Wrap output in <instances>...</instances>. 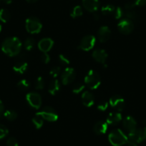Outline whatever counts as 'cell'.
Listing matches in <instances>:
<instances>
[{"instance_id":"6","label":"cell","mask_w":146,"mask_h":146,"mask_svg":"<svg viewBox=\"0 0 146 146\" xmlns=\"http://www.w3.org/2000/svg\"><path fill=\"white\" fill-rule=\"evenodd\" d=\"M44 120L49 122H55L58 119V115L54 108L51 107H45L42 111L38 113Z\"/></svg>"},{"instance_id":"8","label":"cell","mask_w":146,"mask_h":146,"mask_svg":"<svg viewBox=\"0 0 146 146\" xmlns=\"http://www.w3.org/2000/svg\"><path fill=\"white\" fill-rule=\"evenodd\" d=\"M96 39L93 35H87L84 36L80 43L79 48L83 51H90L94 47Z\"/></svg>"},{"instance_id":"43","label":"cell","mask_w":146,"mask_h":146,"mask_svg":"<svg viewBox=\"0 0 146 146\" xmlns=\"http://www.w3.org/2000/svg\"><path fill=\"white\" fill-rule=\"evenodd\" d=\"M93 17H94V19H95V20H96V21H98V19H100V15H98V14H97V13H94V15H93Z\"/></svg>"},{"instance_id":"9","label":"cell","mask_w":146,"mask_h":146,"mask_svg":"<svg viewBox=\"0 0 146 146\" xmlns=\"http://www.w3.org/2000/svg\"><path fill=\"white\" fill-rule=\"evenodd\" d=\"M117 28L123 35H129L134 29V24L131 20L125 18L119 22L117 24Z\"/></svg>"},{"instance_id":"11","label":"cell","mask_w":146,"mask_h":146,"mask_svg":"<svg viewBox=\"0 0 146 146\" xmlns=\"http://www.w3.org/2000/svg\"><path fill=\"white\" fill-rule=\"evenodd\" d=\"M109 103L112 108L119 112L123 111L125 106V100L120 95H115L110 99Z\"/></svg>"},{"instance_id":"35","label":"cell","mask_w":146,"mask_h":146,"mask_svg":"<svg viewBox=\"0 0 146 146\" xmlns=\"http://www.w3.org/2000/svg\"><path fill=\"white\" fill-rule=\"evenodd\" d=\"M59 61L60 62V63L62 65L64 66H67L70 64V60H69V59L66 56L63 55V54H60L59 55Z\"/></svg>"},{"instance_id":"24","label":"cell","mask_w":146,"mask_h":146,"mask_svg":"<svg viewBox=\"0 0 146 146\" xmlns=\"http://www.w3.org/2000/svg\"><path fill=\"white\" fill-rule=\"evenodd\" d=\"M4 116L5 118L9 121H14L17 117V114L15 111L12 110H7L4 113Z\"/></svg>"},{"instance_id":"21","label":"cell","mask_w":146,"mask_h":146,"mask_svg":"<svg viewBox=\"0 0 146 146\" xmlns=\"http://www.w3.org/2000/svg\"><path fill=\"white\" fill-rule=\"evenodd\" d=\"M60 89V82L57 80L54 79L52 80L51 82H50V85H49V88H48V92L49 93L51 94L52 95H54L59 92Z\"/></svg>"},{"instance_id":"25","label":"cell","mask_w":146,"mask_h":146,"mask_svg":"<svg viewBox=\"0 0 146 146\" xmlns=\"http://www.w3.org/2000/svg\"><path fill=\"white\" fill-rule=\"evenodd\" d=\"M115 7L113 5H107L101 8V12H102V15H113L115 11Z\"/></svg>"},{"instance_id":"39","label":"cell","mask_w":146,"mask_h":146,"mask_svg":"<svg viewBox=\"0 0 146 146\" xmlns=\"http://www.w3.org/2000/svg\"><path fill=\"white\" fill-rule=\"evenodd\" d=\"M135 7V5L134 2H130L125 5V9H126V11L133 10Z\"/></svg>"},{"instance_id":"33","label":"cell","mask_w":146,"mask_h":146,"mask_svg":"<svg viewBox=\"0 0 146 146\" xmlns=\"http://www.w3.org/2000/svg\"><path fill=\"white\" fill-rule=\"evenodd\" d=\"M9 133L8 128L4 125H0V140L6 137Z\"/></svg>"},{"instance_id":"31","label":"cell","mask_w":146,"mask_h":146,"mask_svg":"<svg viewBox=\"0 0 146 146\" xmlns=\"http://www.w3.org/2000/svg\"><path fill=\"white\" fill-rule=\"evenodd\" d=\"M113 15H114V17L116 19H119L121 17H123V16L125 15V13L123 9H122L121 7H115Z\"/></svg>"},{"instance_id":"20","label":"cell","mask_w":146,"mask_h":146,"mask_svg":"<svg viewBox=\"0 0 146 146\" xmlns=\"http://www.w3.org/2000/svg\"><path fill=\"white\" fill-rule=\"evenodd\" d=\"M108 125L106 122L99 121L94 125V132L98 135L105 134L108 130Z\"/></svg>"},{"instance_id":"45","label":"cell","mask_w":146,"mask_h":146,"mask_svg":"<svg viewBox=\"0 0 146 146\" xmlns=\"http://www.w3.org/2000/svg\"><path fill=\"white\" fill-rule=\"evenodd\" d=\"M27 2H29V3H35V2H37L38 0H26Z\"/></svg>"},{"instance_id":"28","label":"cell","mask_w":146,"mask_h":146,"mask_svg":"<svg viewBox=\"0 0 146 146\" xmlns=\"http://www.w3.org/2000/svg\"><path fill=\"white\" fill-rule=\"evenodd\" d=\"M35 45V41L33 38H29L27 39L25 41V43H24V46H25V48L28 51H30L32 49L34 48Z\"/></svg>"},{"instance_id":"15","label":"cell","mask_w":146,"mask_h":146,"mask_svg":"<svg viewBox=\"0 0 146 146\" xmlns=\"http://www.w3.org/2000/svg\"><path fill=\"white\" fill-rule=\"evenodd\" d=\"M54 45V41L51 38H44L38 43V47L42 52H48Z\"/></svg>"},{"instance_id":"17","label":"cell","mask_w":146,"mask_h":146,"mask_svg":"<svg viewBox=\"0 0 146 146\" xmlns=\"http://www.w3.org/2000/svg\"><path fill=\"white\" fill-rule=\"evenodd\" d=\"M82 102L83 105L90 108L95 103V97L90 91H85L82 95Z\"/></svg>"},{"instance_id":"1","label":"cell","mask_w":146,"mask_h":146,"mask_svg":"<svg viewBox=\"0 0 146 146\" xmlns=\"http://www.w3.org/2000/svg\"><path fill=\"white\" fill-rule=\"evenodd\" d=\"M22 49V42L19 38L12 36L8 37L2 44V50L5 54L9 57L17 56L20 53Z\"/></svg>"},{"instance_id":"41","label":"cell","mask_w":146,"mask_h":146,"mask_svg":"<svg viewBox=\"0 0 146 146\" xmlns=\"http://www.w3.org/2000/svg\"><path fill=\"white\" fill-rule=\"evenodd\" d=\"M5 113V105H4L2 101L0 100V116L2 115Z\"/></svg>"},{"instance_id":"38","label":"cell","mask_w":146,"mask_h":146,"mask_svg":"<svg viewBox=\"0 0 146 146\" xmlns=\"http://www.w3.org/2000/svg\"><path fill=\"white\" fill-rule=\"evenodd\" d=\"M108 102H105V101L101 102L100 103L98 104V109L99 110H100V111H105V110H106L108 109Z\"/></svg>"},{"instance_id":"37","label":"cell","mask_w":146,"mask_h":146,"mask_svg":"<svg viewBox=\"0 0 146 146\" xmlns=\"http://www.w3.org/2000/svg\"><path fill=\"white\" fill-rule=\"evenodd\" d=\"M40 59H41V61L44 64H48L49 62L50 61V57L47 54V52H42V54H41V57H40Z\"/></svg>"},{"instance_id":"10","label":"cell","mask_w":146,"mask_h":146,"mask_svg":"<svg viewBox=\"0 0 146 146\" xmlns=\"http://www.w3.org/2000/svg\"><path fill=\"white\" fill-rule=\"evenodd\" d=\"M76 78V72L75 70L71 67H67L62 74V82L63 85H67L72 83Z\"/></svg>"},{"instance_id":"13","label":"cell","mask_w":146,"mask_h":146,"mask_svg":"<svg viewBox=\"0 0 146 146\" xmlns=\"http://www.w3.org/2000/svg\"><path fill=\"white\" fill-rule=\"evenodd\" d=\"M82 6L90 12H96L100 7L98 0H82Z\"/></svg>"},{"instance_id":"44","label":"cell","mask_w":146,"mask_h":146,"mask_svg":"<svg viewBox=\"0 0 146 146\" xmlns=\"http://www.w3.org/2000/svg\"><path fill=\"white\" fill-rule=\"evenodd\" d=\"M4 2H5V4H7V5H9V4L12 3V0H2Z\"/></svg>"},{"instance_id":"36","label":"cell","mask_w":146,"mask_h":146,"mask_svg":"<svg viewBox=\"0 0 146 146\" xmlns=\"http://www.w3.org/2000/svg\"><path fill=\"white\" fill-rule=\"evenodd\" d=\"M7 146H19L17 140L15 137H11L7 141Z\"/></svg>"},{"instance_id":"26","label":"cell","mask_w":146,"mask_h":146,"mask_svg":"<svg viewBox=\"0 0 146 146\" xmlns=\"http://www.w3.org/2000/svg\"><path fill=\"white\" fill-rule=\"evenodd\" d=\"M83 14V10L80 6H75L72 10L70 15L72 18H78L81 17Z\"/></svg>"},{"instance_id":"16","label":"cell","mask_w":146,"mask_h":146,"mask_svg":"<svg viewBox=\"0 0 146 146\" xmlns=\"http://www.w3.org/2000/svg\"><path fill=\"white\" fill-rule=\"evenodd\" d=\"M108 53L105 50H102V49H98L95 50V51L92 52V57L94 60L96 62L99 63H102L104 64L106 61L107 58H108Z\"/></svg>"},{"instance_id":"32","label":"cell","mask_w":146,"mask_h":146,"mask_svg":"<svg viewBox=\"0 0 146 146\" xmlns=\"http://www.w3.org/2000/svg\"><path fill=\"white\" fill-rule=\"evenodd\" d=\"M85 89V85L82 83H77L72 88V92L75 94H79Z\"/></svg>"},{"instance_id":"3","label":"cell","mask_w":146,"mask_h":146,"mask_svg":"<svg viewBox=\"0 0 146 146\" xmlns=\"http://www.w3.org/2000/svg\"><path fill=\"white\" fill-rule=\"evenodd\" d=\"M85 83L90 89H97L101 83L100 76L95 70H90L85 78Z\"/></svg>"},{"instance_id":"18","label":"cell","mask_w":146,"mask_h":146,"mask_svg":"<svg viewBox=\"0 0 146 146\" xmlns=\"http://www.w3.org/2000/svg\"><path fill=\"white\" fill-rule=\"evenodd\" d=\"M123 119L122 115L120 113H110L107 117L106 123L112 125H116Z\"/></svg>"},{"instance_id":"34","label":"cell","mask_w":146,"mask_h":146,"mask_svg":"<svg viewBox=\"0 0 146 146\" xmlns=\"http://www.w3.org/2000/svg\"><path fill=\"white\" fill-rule=\"evenodd\" d=\"M61 72V68L60 67H54L50 70V75L53 78H55L58 76Z\"/></svg>"},{"instance_id":"19","label":"cell","mask_w":146,"mask_h":146,"mask_svg":"<svg viewBox=\"0 0 146 146\" xmlns=\"http://www.w3.org/2000/svg\"><path fill=\"white\" fill-rule=\"evenodd\" d=\"M28 68V64L24 60H20L17 62L13 67V70L18 74H24Z\"/></svg>"},{"instance_id":"14","label":"cell","mask_w":146,"mask_h":146,"mask_svg":"<svg viewBox=\"0 0 146 146\" xmlns=\"http://www.w3.org/2000/svg\"><path fill=\"white\" fill-rule=\"evenodd\" d=\"M123 127L126 131L130 133L137 128V122L132 116H127L123 119Z\"/></svg>"},{"instance_id":"29","label":"cell","mask_w":146,"mask_h":146,"mask_svg":"<svg viewBox=\"0 0 146 146\" xmlns=\"http://www.w3.org/2000/svg\"><path fill=\"white\" fill-rule=\"evenodd\" d=\"M29 87H30V83H29V81L27 80H20L17 83V88H19L20 90H26L29 89Z\"/></svg>"},{"instance_id":"5","label":"cell","mask_w":146,"mask_h":146,"mask_svg":"<svg viewBox=\"0 0 146 146\" xmlns=\"http://www.w3.org/2000/svg\"><path fill=\"white\" fill-rule=\"evenodd\" d=\"M128 140L140 143L146 140V127L143 128L137 129L128 133Z\"/></svg>"},{"instance_id":"40","label":"cell","mask_w":146,"mask_h":146,"mask_svg":"<svg viewBox=\"0 0 146 146\" xmlns=\"http://www.w3.org/2000/svg\"><path fill=\"white\" fill-rule=\"evenodd\" d=\"M134 3L135 6L143 7L146 5V0H135Z\"/></svg>"},{"instance_id":"12","label":"cell","mask_w":146,"mask_h":146,"mask_svg":"<svg viewBox=\"0 0 146 146\" xmlns=\"http://www.w3.org/2000/svg\"><path fill=\"white\" fill-rule=\"evenodd\" d=\"M111 36V31L107 26H102L98 32V38L100 42L105 43L109 40Z\"/></svg>"},{"instance_id":"2","label":"cell","mask_w":146,"mask_h":146,"mask_svg":"<svg viewBox=\"0 0 146 146\" xmlns=\"http://www.w3.org/2000/svg\"><path fill=\"white\" fill-rule=\"evenodd\" d=\"M110 143L113 146H122L126 144L128 140V137L120 129L113 130L108 136Z\"/></svg>"},{"instance_id":"46","label":"cell","mask_w":146,"mask_h":146,"mask_svg":"<svg viewBox=\"0 0 146 146\" xmlns=\"http://www.w3.org/2000/svg\"><path fill=\"white\" fill-rule=\"evenodd\" d=\"M2 25H0V32H1V31H2Z\"/></svg>"},{"instance_id":"7","label":"cell","mask_w":146,"mask_h":146,"mask_svg":"<svg viewBox=\"0 0 146 146\" xmlns=\"http://www.w3.org/2000/svg\"><path fill=\"white\" fill-rule=\"evenodd\" d=\"M26 100L32 108L38 110L41 108L42 98L37 92H29L26 95Z\"/></svg>"},{"instance_id":"30","label":"cell","mask_w":146,"mask_h":146,"mask_svg":"<svg viewBox=\"0 0 146 146\" xmlns=\"http://www.w3.org/2000/svg\"><path fill=\"white\" fill-rule=\"evenodd\" d=\"M35 88L36 90H42L44 88V80L42 77H39L36 78L35 84Z\"/></svg>"},{"instance_id":"22","label":"cell","mask_w":146,"mask_h":146,"mask_svg":"<svg viewBox=\"0 0 146 146\" xmlns=\"http://www.w3.org/2000/svg\"><path fill=\"white\" fill-rule=\"evenodd\" d=\"M32 121L36 129H40L42 127L43 123H44V119L39 113H36L32 118Z\"/></svg>"},{"instance_id":"4","label":"cell","mask_w":146,"mask_h":146,"mask_svg":"<svg viewBox=\"0 0 146 146\" xmlns=\"http://www.w3.org/2000/svg\"><path fill=\"white\" fill-rule=\"evenodd\" d=\"M25 27L27 31L30 34H38L42 29V25L38 18L31 17L28 18L25 22Z\"/></svg>"},{"instance_id":"23","label":"cell","mask_w":146,"mask_h":146,"mask_svg":"<svg viewBox=\"0 0 146 146\" xmlns=\"http://www.w3.org/2000/svg\"><path fill=\"white\" fill-rule=\"evenodd\" d=\"M11 15L10 12L6 9H0V21L2 22H7L10 19Z\"/></svg>"},{"instance_id":"42","label":"cell","mask_w":146,"mask_h":146,"mask_svg":"<svg viewBox=\"0 0 146 146\" xmlns=\"http://www.w3.org/2000/svg\"><path fill=\"white\" fill-rule=\"evenodd\" d=\"M126 145L127 146H137V143H135V142L131 141V140H127V142L126 143Z\"/></svg>"},{"instance_id":"27","label":"cell","mask_w":146,"mask_h":146,"mask_svg":"<svg viewBox=\"0 0 146 146\" xmlns=\"http://www.w3.org/2000/svg\"><path fill=\"white\" fill-rule=\"evenodd\" d=\"M125 17L127 19H130V20H131L132 22L137 20L139 18V16H138V15L137 14V12H135V11H133V10L126 11V12L125 13Z\"/></svg>"}]
</instances>
